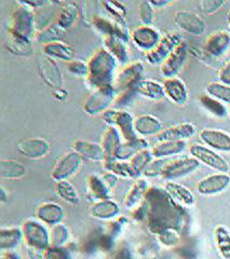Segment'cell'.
I'll return each mask as SVG.
<instances>
[{
	"instance_id": "6da1fadb",
	"label": "cell",
	"mask_w": 230,
	"mask_h": 259,
	"mask_svg": "<svg viewBox=\"0 0 230 259\" xmlns=\"http://www.w3.org/2000/svg\"><path fill=\"white\" fill-rule=\"evenodd\" d=\"M88 83L94 89L111 84L116 59L105 48L97 49L88 61Z\"/></svg>"
},
{
	"instance_id": "7a4b0ae2",
	"label": "cell",
	"mask_w": 230,
	"mask_h": 259,
	"mask_svg": "<svg viewBox=\"0 0 230 259\" xmlns=\"http://www.w3.org/2000/svg\"><path fill=\"white\" fill-rule=\"evenodd\" d=\"M23 234L29 259H44L47 249L51 246L50 234L46 227L38 222L28 221L23 225Z\"/></svg>"
},
{
	"instance_id": "3957f363",
	"label": "cell",
	"mask_w": 230,
	"mask_h": 259,
	"mask_svg": "<svg viewBox=\"0 0 230 259\" xmlns=\"http://www.w3.org/2000/svg\"><path fill=\"white\" fill-rule=\"evenodd\" d=\"M103 119L106 123L118 128L121 137L125 142H134L138 139L134 131L133 122L134 120L130 116V113L122 110H107L104 111Z\"/></svg>"
},
{
	"instance_id": "277c9868",
	"label": "cell",
	"mask_w": 230,
	"mask_h": 259,
	"mask_svg": "<svg viewBox=\"0 0 230 259\" xmlns=\"http://www.w3.org/2000/svg\"><path fill=\"white\" fill-rule=\"evenodd\" d=\"M183 41V37L179 32H168L161 37L159 44L148 53H146V60L151 65L162 64L174 49Z\"/></svg>"
},
{
	"instance_id": "5b68a950",
	"label": "cell",
	"mask_w": 230,
	"mask_h": 259,
	"mask_svg": "<svg viewBox=\"0 0 230 259\" xmlns=\"http://www.w3.org/2000/svg\"><path fill=\"white\" fill-rule=\"evenodd\" d=\"M32 31H34V18L29 9L25 7L15 9L11 14L9 23L10 35L28 40L32 35Z\"/></svg>"
},
{
	"instance_id": "8992f818",
	"label": "cell",
	"mask_w": 230,
	"mask_h": 259,
	"mask_svg": "<svg viewBox=\"0 0 230 259\" xmlns=\"http://www.w3.org/2000/svg\"><path fill=\"white\" fill-rule=\"evenodd\" d=\"M117 97V90L112 84H107L95 89V91L86 101L84 109L89 115H96L102 112L108 105L114 102Z\"/></svg>"
},
{
	"instance_id": "52a82bcc",
	"label": "cell",
	"mask_w": 230,
	"mask_h": 259,
	"mask_svg": "<svg viewBox=\"0 0 230 259\" xmlns=\"http://www.w3.org/2000/svg\"><path fill=\"white\" fill-rule=\"evenodd\" d=\"M190 155L198 160L200 163H203L205 165H208L209 167L215 169L218 173H224L228 174L230 171V166L228 164V162L219 156L218 153H216L214 150L205 147V146L202 145H193L189 148Z\"/></svg>"
},
{
	"instance_id": "ba28073f",
	"label": "cell",
	"mask_w": 230,
	"mask_h": 259,
	"mask_svg": "<svg viewBox=\"0 0 230 259\" xmlns=\"http://www.w3.org/2000/svg\"><path fill=\"white\" fill-rule=\"evenodd\" d=\"M82 158L75 150L68 151L63 155L55 163L52 171V178L55 182L66 181L68 177L75 174L82 164Z\"/></svg>"
},
{
	"instance_id": "9c48e42d",
	"label": "cell",
	"mask_w": 230,
	"mask_h": 259,
	"mask_svg": "<svg viewBox=\"0 0 230 259\" xmlns=\"http://www.w3.org/2000/svg\"><path fill=\"white\" fill-rule=\"evenodd\" d=\"M199 166L200 162L194 157L178 159L169 162L166 167L163 168L161 176L167 181L178 180V178H182L194 173L199 168Z\"/></svg>"
},
{
	"instance_id": "30bf717a",
	"label": "cell",
	"mask_w": 230,
	"mask_h": 259,
	"mask_svg": "<svg viewBox=\"0 0 230 259\" xmlns=\"http://www.w3.org/2000/svg\"><path fill=\"white\" fill-rule=\"evenodd\" d=\"M143 72L144 66L142 63L137 62L130 64L125 68H122L116 80L113 81L112 85L119 92L125 91L127 89L135 88L139 83V81L142 80Z\"/></svg>"
},
{
	"instance_id": "8fae6325",
	"label": "cell",
	"mask_w": 230,
	"mask_h": 259,
	"mask_svg": "<svg viewBox=\"0 0 230 259\" xmlns=\"http://www.w3.org/2000/svg\"><path fill=\"white\" fill-rule=\"evenodd\" d=\"M188 47L185 41L180 42L172 52L167 60L161 64V74L166 78L175 77L177 72L182 69L187 60Z\"/></svg>"
},
{
	"instance_id": "7c38bea8",
	"label": "cell",
	"mask_w": 230,
	"mask_h": 259,
	"mask_svg": "<svg viewBox=\"0 0 230 259\" xmlns=\"http://www.w3.org/2000/svg\"><path fill=\"white\" fill-rule=\"evenodd\" d=\"M176 25L185 32L190 35L200 36L205 30V23L199 14L193 11H177L174 15Z\"/></svg>"
},
{
	"instance_id": "4fadbf2b",
	"label": "cell",
	"mask_w": 230,
	"mask_h": 259,
	"mask_svg": "<svg viewBox=\"0 0 230 259\" xmlns=\"http://www.w3.org/2000/svg\"><path fill=\"white\" fill-rule=\"evenodd\" d=\"M135 46L145 52H150L161 40V35L151 26H138L130 35Z\"/></svg>"
},
{
	"instance_id": "5bb4252c",
	"label": "cell",
	"mask_w": 230,
	"mask_h": 259,
	"mask_svg": "<svg viewBox=\"0 0 230 259\" xmlns=\"http://www.w3.org/2000/svg\"><path fill=\"white\" fill-rule=\"evenodd\" d=\"M230 185V176L228 174H213L201 180L197 186L199 193L202 196H214L223 192Z\"/></svg>"
},
{
	"instance_id": "9a60e30c",
	"label": "cell",
	"mask_w": 230,
	"mask_h": 259,
	"mask_svg": "<svg viewBox=\"0 0 230 259\" xmlns=\"http://www.w3.org/2000/svg\"><path fill=\"white\" fill-rule=\"evenodd\" d=\"M200 140L213 150L230 152V135L224 131L212 128L202 130Z\"/></svg>"
},
{
	"instance_id": "2e32d148",
	"label": "cell",
	"mask_w": 230,
	"mask_h": 259,
	"mask_svg": "<svg viewBox=\"0 0 230 259\" xmlns=\"http://www.w3.org/2000/svg\"><path fill=\"white\" fill-rule=\"evenodd\" d=\"M18 149L27 158L40 159L50 151V144L44 139H25L19 142Z\"/></svg>"
},
{
	"instance_id": "e0dca14e",
	"label": "cell",
	"mask_w": 230,
	"mask_h": 259,
	"mask_svg": "<svg viewBox=\"0 0 230 259\" xmlns=\"http://www.w3.org/2000/svg\"><path fill=\"white\" fill-rule=\"evenodd\" d=\"M230 48V34L226 30H218L213 34L205 41L204 49L210 55L219 58L224 55Z\"/></svg>"
},
{
	"instance_id": "ac0fdd59",
	"label": "cell",
	"mask_w": 230,
	"mask_h": 259,
	"mask_svg": "<svg viewBox=\"0 0 230 259\" xmlns=\"http://www.w3.org/2000/svg\"><path fill=\"white\" fill-rule=\"evenodd\" d=\"M196 133V127L194 124L184 122L179 123L173 126H170L168 128H164L162 131L156 135L158 142L164 141H185L187 139H190Z\"/></svg>"
},
{
	"instance_id": "d6986e66",
	"label": "cell",
	"mask_w": 230,
	"mask_h": 259,
	"mask_svg": "<svg viewBox=\"0 0 230 259\" xmlns=\"http://www.w3.org/2000/svg\"><path fill=\"white\" fill-rule=\"evenodd\" d=\"M162 85L166 96H168L172 102L175 103L176 105L186 104L188 100V91L182 80L176 77L167 78L163 81Z\"/></svg>"
},
{
	"instance_id": "ffe728a7",
	"label": "cell",
	"mask_w": 230,
	"mask_h": 259,
	"mask_svg": "<svg viewBox=\"0 0 230 259\" xmlns=\"http://www.w3.org/2000/svg\"><path fill=\"white\" fill-rule=\"evenodd\" d=\"M72 148L84 159L94 162L106 160V153L102 145L77 140L72 142Z\"/></svg>"
},
{
	"instance_id": "44dd1931",
	"label": "cell",
	"mask_w": 230,
	"mask_h": 259,
	"mask_svg": "<svg viewBox=\"0 0 230 259\" xmlns=\"http://www.w3.org/2000/svg\"><path fill=\"white\" fill-rule=\"evenodd\" d=\"M104 48L107 50L116 61L127 63L129 61V51L127 40L117 35L104 36Z\"/></svg>"
},
{
	"instance_id": "7402d4cb",
	"label": "cell",
	"mask_w": 230,
	"mask_h": 259,
	"mask_svg": "<svg viewBox=\"0 0 230 259\" xmlns=\"http://www.w3.org/2000/svg\"><path fill=\"white\" fill-rule=\"evenodd\" d=\"M133 125L135 133L142 136L158 135L162 131L160 120L151 115H142L137 117L134 120Z\"/></svg>"
},
{
	"instance_id": "603a6c76",
	"label": "cell",
	"mask_w": 230,
	"mask_h": 259,
	"mask_svg": "<svg viewBox=\"0 0 230 259\" xmlns=\"http://www.w3.org/2000/svg\"><path fill=\"white\" fill-rule=\"evenodd\" d=\"M121 139L122 137L118 128L109 125L103 136L102 142V147L106 153V160H114L117 158L118 150L122 145Z\"/></svg>"
},
{
	"instance_id": "cb8c5ba5",
	"label": "cell",
	"mask_w": 230,
	"mask_h": 259,
	"mask_svg": "<svg viewBox=\"0 0 230 259\" xmlns=\"http://www.w3.org/2000/svg\"><path fill=\"white\" fill-rule=\"evenodd\" d=\"M92 23L94 27L101 31L104 36H108V35H117L123 39L128 40V31L127 28L121 26L120 24H118L116 21L113 20H108L106 18H103V16H93Z\"/></svg>"
},
{
	"instance_id": "d4e9b609",
	"label": "cell",
	"mask_w": 230,
	"mask_h": 259,
	"mask_svg": "<svg viewBox=\"0 0 230 259\" xmlns=\"http://www.w3.org/2000/svg\"><path fill=\"white\" fill-rule=\"evenodd\" d=\"M186 148L185 141H164L158 142L151 149L152 157L162 159L170 156H175L183 152Z\"/></svg>"
},
{
	"instance_id": "484cf974",
	"label": "cell",
	"mask_w": 230,
	"mask_h": 259,
	"mask_svg": "<svg viewBox=\"0 0 230 259\" xmlns=\"http://www.w3.org/2000/svg\"><path fill=\"white\" fill-rule=\"evenodd\" d=\"M36 216L41 223L55 226L61 224L64 212L60 205L55 203H45L38 207L36 210Z\"/></svg>"
},
{
	"instance_id": "4316f807",
	"label": "cell",
	"mask_w": 230,
	"mask_h": 259,
	"mask_svg": "<svg viewBox=\"0 0 230 259\" xmlns=\"http://www.w3.org/2000/svg\"><path fill=\"white\" fill-rule=\"evenodd\" d=\"M119 212L120 208L118 204L111 200L97 201L90 209V214L95 218H100V220H110V218L116 217Z\"/></svg>"
},
{
	"instance_id": "83f0119b",
	"label": "cell",
	"mask_w": 230,
	"mask_h": 259,
	"mask_svg": "<svg viewBox=\"0 0 230 259\" xmlns=\"http://www.w3.org/2000/svg\"><path fill=\"white\" fill-rule=\"evenodd\" d=\"M136 90L138 94H141L142 96L147 97V99L152 100V101L162 100L163 97L166 96L163 85L157 82V81L149 80V79L147 80L142 79L139 81V83L136 87Z\"/></svg>"
},
{
	"instance_id": "f1b7e54d",
	"label": "cell",
	"mask_w": 230,
	"mask_h": 259,
	"mask_svg": "<svg viewBox=\"0 0 230 259\" xmlns=\"http://www.w3.org/2000/svg\"><path fill=\"white\" fill-rule=\"evenodd\" d=\"M166 190L172 198L177 200L186 206H191L195 204L196 199L193 192L184 187L183 185H179L174 182H168L166 184Z\"/></svg>"
},
{
	"instance_id": "f546056e",
	"label": "cell",
	"mask_w": 230,
	"mask_h": 259,
	"mask_svg": "<svg viewBox=\"0 0 230 259\" xmlns=\"http://www.w3.org/2000/svg\"><path fill=\"white\" fill-rule=\"evenodd\" d=\"M44 50L45 53L48 56H50L51 59L62 60L66 62H71L73 59V55H75V52H73V50L69 46L65 45L61 41L47 44L44 46Z\"/></svg>"
},
{
	"instance_id": "4dcf8cb0",
	"label": "cell",
	"mask_w": 230,
	"mask_h": 259,
	"mask_svg": "<svg viewBox=\"0 0 230 259\" xmlns=\"http://www.w3.org/2000/svg\"><path fill=\"white\" fill-rule=\"evenodd\" d=\"M23 239V230L18 228H3L0 231V248L10 252L20 244Z\"/></svg>"
},
{
	"instance_id": "1f68e13d",
	"label": "cell",
	"mask_w": 230,
	"mask_h": 259,
	"mask_svg": "<svg viewBox=\"0 0 230 259\" xmlns=\"http://www.w3.org/2000/svg\"><path fill=\"white\" fill-rule=\"evenodd\" d=\"M26 175V168L20 162L13 160L0 161V176L6 180H19Z\"/></svg>"
},
{
	"instance_id": "d6a6232c",
	"label": "cell",
	"mask_w": 230,
	"mask_h": 259,
	"mask_svg": "<svg viewBox=\"0 0 230 259\" xmlns=\"http://www.w3.org/2000/svg\"><path fill=\"white\" fill-rule=\"evenodd\" d=\"M78 14V8L75 3H66L64 4L62 9L60 10L59 16L55 21L57 25L61 26L64 30H66L75 23Z\"/></svg>"
},
{
	"instance_id": "836d02e7",
	"label": "cell",
	"mask_w": 230,
	"mask_h": 259,
	"mask_svg": "<svg viewBox=\"0 0 230 259\" xmlns=\"http://www.w3.org/2000/svg\"><path fill=\"white\" fill-rule=\"evenodd\" d=\"M55 192L66 203L76 205L79 203V194L75 187L67 181H60L55 184Z\"/></svg>"
},
{
	"instance_id": "e575fe53",
	"label": "cell",
	"mask_w": 230,
	"mask_h": 259,
	"mask_svg": "<svg viewBox=\"0 0 230 259\" xmlns=\"http://www.w3.org/2000/svg\"><path fill=\"white\" fill-rule=\"evenodd\" d=\"M105 168L108 172L126 178H132L136 177L135 172L133 171L132 166H131L130 162H125L122 160H105Z\"/></svg>"
},
{
	"instance_id": "d590c367",
	"label": "cell",
	"mask_w": 230,
	"mask_h": 259,
	"mask_svg": "<svg viewBox=\"0 0 230 259\" xmlns=\"http://www.w3.org/2000/svg\"><path fill=\"white\" fill-rule=\"evenodd\" d=\"M199 101L202 106L207 109L213 116L217 118H225L227 116V108L225 105L219 102L218 100L214 99L209 94H201L199 97Z\"/></svg>"
},
{
	"instance_id": "8d00e7d4",
	"label": "cell",
	"mask_w": 230,
	"mask_h": 259,
	"mask_svg": "<svg viewBox=\"0 0 230 259\" xmlns=\"http://www.w3.org/2000/svg\"><path fill=\"white\" fill-rule=\"evenodd\" d=\"M215 244L224 259H230V233L223 226L215 229Z\"/></svg>"
},
{
	"instance_id": "74e56055",
	"label": "cell",
	"mask_w": 230,
	"mask_h": 259,
	"mask_svg": "<svg viewBox=\"0 0 230 259\" xmlns=\"http://www.w3.org/2000/svg\"><path fill=\"white\" fill-rule=\"evenodd\" d=\"M147 188H148V184H147L146 181H144V180L137 181L133 185L132 189H131L129 191V193L127 194L126 200H125V205L128 208L135 206L144 197L145 192L147 191Z\"/></svg>"
},
{
	"instance_id": "f35d334b",
	"label": "cell",
	"mask_w": 230,
	"mask_h": 259,
	"mask_svg": "<svg viewBox=\"0 0 230 259\" xmlns=\"http://www.w3.org/2000/svg\"><path fill=\"white\" fill-rule=\"evenodd\" d=\"M151 158H152L151 151L147 149L138 151L132 158H131L130 164L132 166L136 176L145 172V169L151 163Z\"/></svg>"
},
{
	"instance_id": "ab89813d",
	"label": "cell",
	"mask_w": 230,
	"mask_h": 259,
	"mask_svg": "<svg viewBox=\"0 0 230 259\" xmlns=\"http://www.w3.org/2000/svg\"><path fill=\"white\" fill-rule=\"evenodd\" d=\"M65 30L57 25V24L54 22L51 25L47 26L40 34L37 36V40L39 42L47 45V44H51L59 41V40L64 36Z\"/></svg>"
},
{
	"instance_id": "60d3db41",
	"label": "cell",
	"mask_w": 230,
	"mask_h": 259,
	"mask_svg": "<svg viewBox=\"0 0 230 259\" xmlns=\"http://www.w3.org/2000/svg\"><path fill=\"white\" fill-rule=\"evenodd\" d=\"M89 188L90 192L98 201L102 200H108L109 198V189L107 188V186L104 184L101 177L97 176H90L89 177Z\"/></svg>"
},
{
	"instance_id": "b9f144b4",
	"label": "cell",
	"mask_w": 230,
	"mask_h": 259,
	"mask_svg": "<svg viewBox=\"0 0 230 259\" xmlns=\"http://www.w3.org/2000/svg\"><path fill=\"white\" fill-rule=\"evenodd\" d=\"M102 5L106 8V11L110 14L111 18H113V21H116L121 26L127 28V9L125 6L118 2H103Z\"/></svg>"
},
{
	"instance_id": "7bdbcfd3",
	"label": "cell",
	"mask_w": 230,
	"mask_h": 259,
	"mask_svg": "<svg viewBox=\"0 0 230 259\" xmlns=\"http://www.w3.org/2000/svg\"><path fill=\"white\" fill-rule=\"evenodd\" d=\"M207 92L221 103L230 104V87L220 82H211L207 87Z\"/></svg>"
},
{
	"instance_id": "ee69618b",
	"label": "cell",
	"mask_w": 230,
	"mask_h": 259,
	"mask_svg": "<svg viewBox=\"0 0 230 259\" xmlns=\"http://www.w3.org/2000/svg\"><path fill=\"white\" fill-rule=\"evenodd\" d=\"M68 238H69V231L66 226H64L63 224H57L53 226L52 233L50 236V242H51L52 247L61 248L65 243L68 241Z\"/></svg>"
},
{
	"instance_id": "f6af8a7d",
	"label": "cell",
	"mask_w": 230,
	"mask_h": 259,
	"mask_svg": "<svg viewBox=\"0 0 230 259\" xmlns=\"http://www.w3.org/2000/svg\"><path fill=\"white\" fill-rule=\"evenodd\" d=\"M138 14L143 25L151 26L155 20L154 7L149 2H141L138 5Z\"/></svg>"
},
{
	"instance_id": "bcb514c9",
	"label": "cell",
	"mask_w": 230,
	"mask_h": 259,
	"mask_svg": "<svg viewBox=\"0 0 230 259\" xmlns=\"http://www.w3.org/2000/svg\"><path fill=\"white\" fill-rule=\"evenodd\" d=\"M68 70L75 76L87 78L89 75L88 62H84L81 60H72L68 64Z\"/></svg>"
},
{
	"instance_id": "7dc6e473",
	"label": "cell",
	"mask_w": 230,
	"mask_h": 259,
	"mask_svg": "<svg viewBox=\"0 0 230 259\" xmlns=\"http://www.w3.org/2000/svg\"><path fill=\"white\" fill-rule=\"evenodd\" d=\"M136 94H138L137 90H136V87L127 89V90H125V91H121L117 95L116 100H114V105H116V107L126 106V105L132 102V100L134 99Z\"/></svg>"
},
{
	"instance_id": "c3c4849f",
	"label": "cell",
	"mask_w": 230,
	"mask_h": 259,
	"mask_svg": "<svg viewBox=\"0 0 230 259\" xmlns=\"http://www.w3.org/2000/svg\"><path fill=\"white\" fill-rule=\"evenodd\" d=\"M225 5L223 0H202L199 3V7L203 13L213 14L217 12Z\"/></svg>"
},
{
	"instance_id": "681fc988",
	"label": "cell",
	"mask_w": 230,
	"mask_h": 259,
	"mask_svg": "<svg viewBox=\"0 0 230 259\" xmlns=\"http://www.w3.org/2000/svg\"><path fill=\"white\" fill-rule=\"evenodd\" d=\"M164 161L163 160H158V161H155L151 162V163L148 165L145 169L144 175L146 176H156V175H161L163 168L166 167L167 164H163Z\"/></svg>"
},
{
	"instance_id": "f907efd6",
	"label": "cell",
	"mask_w": 230,
	"mask_h": 259,
	"mask_svg": "<svg viewBox=\"0 0 230 259\" xmlns=\"http://www.w3.org/2000/svg\"><path fill=\"white\" fill-rule=\"evenodd\" d=\"M219 82L230 87V61H228L218 71Z\"/></svg>"
},
{
	"instance_id": "816d5d0a",
	"label": "cell",
	"mask_w": 230,
	"mask_h": 259,
	"mask_svg": "<svg viewBox=\"0 0 230 259\" xmlns=\"http://www.w3.org/2000/svg\"><path fill=\"white\" fill-rule=\"evenodd\" d=\"M44 259H66V255L61 248L50 246L47 249Z\"/></svg>"
},
{
	"instance_id": "f5cc1de1",
	"label": "cell",
	"mask_w": 230,
	"mask_h": 259,
	"mask_svg": "<svg viewBox=\"0 0 230 259\" xmlns=\"http://www.w3.org/2000/svg\"><path fill=\"white\" fill-rule=\"evenodd\" d=\"M102 181L104 182V184L107 186V188L110 190L111 188H113L114 186L117 184V175H114L110 172L104 174V176L101 177Z\"/></svg>"
},
{
	"instance_id": "db71d44e",
	"label": "cell",
	"mask_w": 230,
	"mask_h": 259,
	"mask_svg": "<svg viewBox=\"0 0 230 259\" xmlns=\"http://www.w3.org/2000/svg\"><path fill=\"white\" fill-rule=\"evenodd\" d=\"M150 5L155 8H160V7H164V6H168L170 4V2H164V0H161V2H158V0H151V2H149Z\"/></svg>"
},
{
	"instance_id": "11a10c76",
	"label": "cell",
	"mask_w": 230,
	"mask_h": 259,
	"mask_svg": "<svg viewBox=\"0 0 230 259\" xmlns=\"http://www.w3.org/2000/svg\"><path fill=\"white\" fill-rule=\"evenodd\" d=\"M2 259H20L18 256H15L13 253H10V252H7L3 255Z\"/></svg>"
},
{
	"instance_id": "9f6ffc18",
	"label": "cell",
	"mask_w": 230,
	"mask_h": 259,
	"mask_svg": "<svg viewBox=\"0 0 230 259\" xmlns=\"http://www.w3.org/2000/svg\"><path fill=\"white\" fill-rule=\"evenodd\" d=\"M0 200L2 202H6L7 201V196H6V191L4 188L0 189Z\"/></svg>"
},
{
	"instance_id": "6f0895ef",
	"label": "cell",
	"mask_w": 230,
	"mask_h": 259,
	"mask_svg": "<svg viewBox=\"0 0 230 259\" xmlns=\"http://www.w3.org/2000/svg\"><path fill=\"white\" fill-rule=\"evenodd\" d=\"M227 22H228V25H229V27H230V11L228 12V14H227Z\"/></svg>"
},
{
	"instance_id": "680465c9",
	"label": "cell",
	"mask_w": 230,
	"mask_h": 259,
	"mask_svg": "<svg viewBox=\"0 0 230 259\" xmlns=\"http://www.w3.org/2000/svg\"><path fill=\"white\" fill-rule=\"evenodd\" d=\"M229 113H230V111H229Z\"/></svg>"
}]
</instances>
